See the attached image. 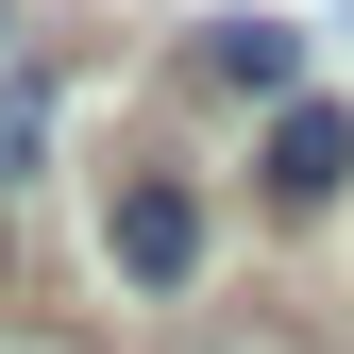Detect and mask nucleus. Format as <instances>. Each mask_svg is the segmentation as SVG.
Returning a JSON list of instances; mask_svg holds the SVG:
<instances>
[{"label": "nucleus", "instance_id": "obj_1", "mask_svg": "<svg viewBox=\"0 0 354 354\" xmlns=\"http://www.w3.org/2000/svg\"><path fill=\"white\" fill-rule=\"evenodd\" d=\"M102 253H118V287H186L203 270V203L169 186V169H136V186L102 203Z\"/></svg>", "mask_w": 354, "mask_h": 354}, {"label": "nucleus", "instance_id": "obj_2", "mask_svg": "<svg viewBox=\"0 0 354 354\" xmlns=\"http://www.w3.org/2000/svg\"><path fill=\"white\" fill-rule=\"evenodd\" d=\"M337 186H354V118H337V102H270V203L321 219Z\"/></svg>", "mask_w": 354, "mask_h": 354}, {"label": "nucleus", "instance_id": "obj_3", "mask_svg": "<svg viewBox=\"0 0 354 354\" xmlns=\"http://www.w3.org/2000/svg\"><path fill=\"white\" fill-rule=\"evenodd\" d=\"M203 68L236 84V102H304V34L287 17H203Z\"/></svg>", "mask_w": 354, "mask_h": 354}, {"label": "nucleus", "instance_id": "obj_4", "mask_svg": "<svg viewBox=\"0 0 354 354\" xmlns=\"http://www.w3.org/2000/svg\"><path fill=\"white\" fill-rule=\"evenodd\" d=\"M34 136H51V102H34V68H0V186L34 169Z\"/></svg>", "mask_w": 354, "mask_h": 354}, {"label": "nucleus", "instance_id": "obj_5", "mask_svg": "<svg viewBox=\"0 0 354 354\" xmlns=\"http://www.w3.org/2000/svg\"><path fill=\"white\" fill-rule=\"evenodd\" d=\"M0 354H68V337H34V321H0Z\"/></svg>", "mask_w": 354, "mask_h": 354}, {"label": "nucleus", "instance_id": "obj_6", "mask_svg": "<svg viewBox=\"0 0 354 354\" xmlns=\"http://www.w3.org/2000/svg\"><path fill=\"white\" fill-rule=\"evenodd\" d=\"M203 354H253V337H203ZM270 354H287V337H270Z\"/></svg>", "mask_w": 354, "mask_h": 354}]
</instances>
